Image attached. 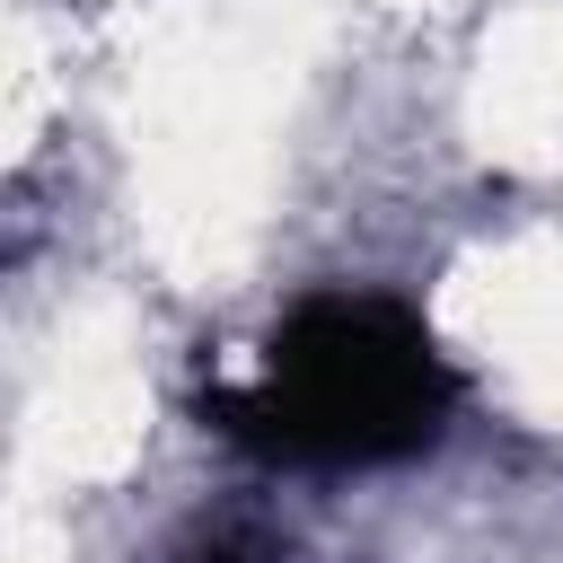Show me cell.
Returning <instances> with one entry per match:
<instances>
[{
    "label": "cell",
    "instance_id": "6da1fadb",
    "mask_svg": "<svg viewBox=\"0 0 563 563\" xmlns=\"http://www.w3.org/2000/svg\"><path fill=\"white\" fill-rule=\"evenodd\" d=\"M202 413L264 466H396L457 413V361L422 308L387 290L299 299L246 387H211Z\"/></svg>",
    "mask_w": 563,
    "mask_h": 563
},
{
    "label": "cell",
    "instance_id": "7a4b0ae2",
    "mask_svg": "<svg viewBox=\"0 0 563 563\" xmlns=\"http://www.w3.org/2000/svg\"><path fill=\"white\" fill-rule=\"evenodd\" d=\"M202 563H238V554H202Z\"/></svg>",
    "mask_w": 563,
    "mask_h": 563
}]
</instances>
